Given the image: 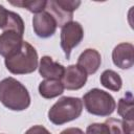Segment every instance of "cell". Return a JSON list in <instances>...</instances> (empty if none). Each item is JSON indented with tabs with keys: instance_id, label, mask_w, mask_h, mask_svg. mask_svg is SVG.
I'll list each match as a JSON object with an SVG mask.
<instances>
[{
	"instance_id": "obj_1",
	"label": "cell",
	"mask_w": 134,
	"mask_h": 134,
	"mask_svg": "<svg viewBox=\"0 0 134 134\" xmlns=\"http://www.w3.org/2000/svg\"><path fill=\"white\" fill-rule=\"evenodd\" d=\"M0 102L7 109L23 111L30 105V96L23 84L14 77H6L0 82Z\"/></svg>"
},
{
	"instance_id": "obj_14",
	"label": "cell",
	"mask_w": 134,
	"mask_h": 134,
	"mask_svg": "<svg viewBox=\"0 0 134 134\" xmlns=\"http://www.w3.org/2000/svg\"><path fill=\"white\" fill-rule=\"evenodd\" d=\"M117 112L122 117V120L128 121V122H133L134 104H133V96L130 91L126 93L125 97H122L118 100Z\"/></svg>"
},
{
	"instance_id": "obj_2",
	"label": "cell",
	"mask_w": 134,
	"mask_h": 134,
	"mask_svg": "<svg viewBox=\"0 0 134 134\" xmlns=\"http://www.w3.org/2000/svg\"><path fill=\"white\" fill-rule=\"evenodd\" d=\"M5 66L13 74H27L38 68V53L32 45L23 41L21 49L10 58L5 59Z\"/></svg>"
},
{
	"instance_id": "obj_12",
	"label": "cell",
	"mask_w": 134,
	"mask_h": 134,
	"mask_svg": "<svg viewBox=\"0 0 134 134\" xmlns=\"http://www.w3.org/2000/svg\"><path fill=\"white\" fill-rule=\"evenodd\" d=\"M47 13H49L54 20L57 21L58 26H63L66 23L72 21V17H73V13H69L67 10H65L64 8H62L57 0H50V1H46V6L45 9Z\"/></svg>"
},
{
	"instance_id": "obj_9",
	"label": "cell",
	"mask_w": 134,
	"mask_h": 134,
	"mask_svg": "<svg viewBox=\"0 0 134 134\" xmlns=\"http://www.w3.org/2000/svg\"><path fill=\"white\" fill-rule=\"evenodd\" d=\"M134 47L131 43H120L112 51V60L120 69H129L134 64Z\"/></svg>"
},
{
	"instance_id": "obj_10",
	"label": "cell",
	"mask_w": 134,
	"mask_h": 134,
	"mask_svg": "<svg viewBox=\"0 0 134 134\" xmlns=\"http://www.w3.org/2000/svg\"><path fill=\"white\" fill-rule=\"evenodd\" d=\"M102 64V57L99 52L95 49L88 48L84 50L81 55L77 59V66L85 71V73L88 74H93L95 73L99 66Z\"/></svg>"
},
{
	"instance_id": "obj_19",
	"label": "cell",
	"mask_w": 134,
	"mask_h": 134,
	"mask_svg": "<svg viewBox=\"0 0 134 134\" xmlns=\"http://www.w3.org/2000/svg\"><path fill=\"white\" fill-rule=\"evenodd\" d=\"M58 4L64 8L65 10L69 12V13H73L80 5H81V1H67V0H57Z\"/></svg>"
},
{
	"instance_id": "obj_7",
	"label": "cell",
	"mask_w": 134,
	"mask_h": 134,
	"mask_svg": "<svg viewBox=\"0 0 134 134\" xmlns=\"http://www.w3.org/2000/svg\"><path fill=\"white\" fill-rule=\"evenodd\" d=\"M22 37L15 30H4L0 35V55L6 59L16 54L22 47Z\"/></svg>"
},
{
	"instance_id": "obj_11",
	"label": "cell",
	"mask_w": 134,
	"mask_h": 134,
	"mask_svg": "<svg viewBox=\"0 0 134 134\" xmlns=\"http://www.w3.org/2000/svg\"><path fill=\"white\" fill-rule=\"evenodd\" d=\"M64 71V66L59 64L58 62H54L50 57H42L39 65V72L41 76L49 80H61Z\"/></svg>"
},
{
	"instance_id": "obj_22",
	"label": "cell",
	"mask_w": 134,
	"mask_h": 134,
	"mask_svg": "<svg viewBox=\"0 0 134 134\" xmlns=\"http://www.w3.org/2000/svg\"><path fill=\"white\" fill-rule=\"evenodd\" d=\"M60 134H85V133L79 128H68L62 131Z\"/></svg>"
},
{
	"instance_id": "obj_3",
	"label": "cell",
	"mask_w": 134,
	"mask_h": 134,
	"mask_svg": "<svg viewBox=\"0 0 134 134\" xmlns=\"http://www.w3.org/2000/svg\"><path fill=\"white\" fill-rule=\"evenodd\" d=\"M83 110V102L79 97L64 96L48 111V118L54 125H63L76 119Z\"/></svg>"
},
{
	"instance_id": "obj_13",
	"label": "cell",
	"mask_w": 134,
	"mask_h": 134,
	"mask_svg": "<svg viewBox=\"0 0 134 134\" xmlns=\"http://www.w3.org/2000/svg\"><path fill=\"white\" fill-rule=\"evenodd\" d=\"M64 91V86L61 80H49L42 81L39 85V93L44 98H53L61 95Z\"/></svg>"
},
{
	"instance_id": "obj_15",
	"label": "cell",
	"mask_w": 134,
	"mask_h": 134,
	"mask_svg": "<svg viewBox=\"0 0 134 134\" xmlns=\"http://www.w3.org/2000/svg\"><path fill=\"white\" fill-rule=\"evenodd\" d=\"M100 84L109 90L112 91H119L122 86L121 77L118 73L113 70H105L100 75Z\"/></svg>"
},
{
	"instance_id": "obj_8",
	"label": "cell",
	"mask_w": 134,
	"mask_h": 134,
	"mask_svg": "<svg viewBox=\"0 0 134 134\" xmlns=\"http://www.w3.org/2000/svg\"><path fill=\"white\" fill-rule=\"evenodd\" d=\"M61 82L67 90H79L85 86L87 82V74L77 65H70L65 68Z\"/></svg>"
},
{
	"instance_id": "obj_16",
	"label": "cell",
	"mask_w": 134,
	"mask_h": 134,
	"mask_svg": "<svg viewBox=\"0 0 134 134\" xmlns=\"http://www.w3.org/2000/svg\"><path fill=\"white\" fill-rule=\"evenodd\" d=\"M105 124L109 127L110 134H133L134 124L116 118H108Z\"/></svg>"
},
{
	"instance_id": "obj_21",
	"label": "cell",
	"mask_w": 134,
	"mask_h": 134,
	"mask_svg": "<svg viewBox=\"0 0 134 134\" xmlns=\"http://www.w3.org/2000/svg\"><path fill=\"white\" fill-rule=\"evenodd\" d=\"M25 134H51V133L46 128H44L43 126L37 125V126H34V127L29 128L25 132Z\"/></svg>"
},
{
	"instance_id": "obj_18",
	"label": "cell",
	"mask_w": 134,
	"mask_h": 134,
	"mask_svg": "<svg viewBox=\"0 0 134 134\" xmlns=\"http://www.w3.org/2000/svg\"><path fill=\"white\" fill-rule=\"evenodd\" d=\"M86 134H110L109 127L104 124H91L87 127Z\"/></svg>"
},
{
	"instance_id": "obj_4",
	"label": "cell",
	"mask_w": 134,
	"mask_h": 134,
	"mask_svg": "<svg viewBox=\"0 0 134 134\" xmlns=\"http://www.w3.org/2000/svg\"><path fill=\"white\" fill-rule=\"evenodd\" d=\"M83 100L86 110L90 114L97 116H109L116 108L113 96L98 88L89 90L83 96Z\"/></svg>"
},
{
	"instance_id": "obj_6",
	"label": "cell",
	"mask_w": 134,
	"mask_h": 134,
	"mask_svg": "<svg viewBox=\"0 0 134 134\" xmlns=\"http://www.w3.org/2000/svg\"><path fill=\"white\" fill-rule=\"evenodd\" d=\"M32 27H34L35 34L38 37L49 38L55 32L58 24L54 18L49 13H47L46 10H43L34 16Z\"/></svg>"
},
{
	"instance_id": "obj_5",
	"label": "cell",
	"mask_w": 134,
	"mask_h": 134,
	"mask_svg": "<svg viewBox=\"0 0 134 134\" xmlns=\"http://www.w3.org/2000/svg\"><path fill=\"white\" fill-rule=\"evenodd\" d=\"M84 38V29L76 21H70L62 26L61 30V47L66 59L70 58L71 50L77 46Z\"/></svg>"
},
{
	"instance_id": "obj_17",
	"label": "cell",
	"mask_w": 134,
	"mask_h": 134,
	"mask_svg": "<svg viewBox=\"0 0 134 134\" xmlns=\"http://www.w3.org/2000/svg\"><path fill=\"white\" fill-rule=\"evenodd\" d=\"M9 3L14 6H19L22 8H26L31 13L39 14L45 9L46 6V1H28V0H23V1H9Z\"/></svg>"
},
{
	"instance_id": "obj_20",
	"label": "cell",
	"mask_w": 134,
	"mask_h": 134,
	"mask_svg": "<svg viewBox=\"0 0 134 134\" xmlns=\"http://www.w3.org/2000/svg\"><path fill=\"white\" fill-rule=\"evenodd\" d=\"M9 13L10 10H7L3 5L0 4V28L4 29L8 23V18H9Z\"/></svg>"
}]
</instances>
